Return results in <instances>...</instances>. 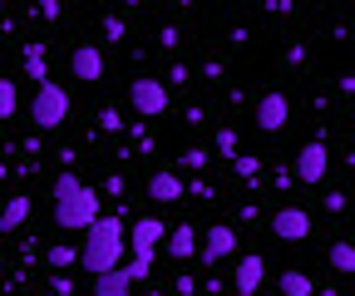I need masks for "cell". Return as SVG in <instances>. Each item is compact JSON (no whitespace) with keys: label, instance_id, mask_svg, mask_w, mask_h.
Instances as JSON below:
<instances>
[{"label":"cell","instance_id":"6da1fadb","mask_svg":"<svg viewBox=\"0 0 355 296\" xmlns=\"http://www.w3.org/2000/svg\"><path fill=\"white\" fill-rule=\"evenodd\" d=\"M55 223L69 232H89L99 223V193L89 183H79L74 173H60L55 178Z\"/></svg>","mask_w":355,"mask_h":296},{"label":"cell","instance_id":"7a4b0ae2","mask_svg":"<svg viewBox=\"0 0 355 296\" xmlns=\"http://www.w3.org/2000/svg\"><path fill=\"white\" fill-rule=\"evenodd\" d=\"M119 257H123V223L119 218H99L94 227H89L84 247H79V267L89 277H104V272L119 267Z\"/></svg>","mask_w":355,"mask_h":296},{"label":"cell","instance_id":"3957f363","mask_svg":"<svg viewBox=\"0 0 355 296\" xmlns=\"http://www.w3.org/2000/svg\"><path fill=\"white\" fill-rule=\"evenodd\" d=\"M30 119L40 123V129H60V123L69 119V89H60L55 79L35 84V99H30Z\"/></svg>","mask_w":355,"mask_h":296},{"label":"cell","instance_id":"277c9868","mask_svg":"<svg viewBox=\"0 0 355 296\" xmlns=\"http://www.w3.org/2000/svg\"><path fill=\"white\" fill-rule=\"evenodd\" d=\"M128 104L139 109V119L168 114V84H163V79H133V84H128Z\"/></svg>","mask_w":355,"mask_h":296},{"label":"cell","instance_id":"5b68a950","mask_svg":"<svg viewBox=\"0 0 355 296\" xmlns=\"http://www.w3.org/2000/svg\"><path fill=\"white\" fill-rule=\"evenodd\" d=\"M286 119H291V99H286L282 89H272V94L257 99V129H261V134H282Z\"/></svg>","mask_w":355,"mask_h":296},{"label":"cell","instance_id":"8992f818","mask_svg":"<svg viewBox=\"0 0 355 296\" xmlns=\"http://www.w3.org/2000/svg\"><path fill=\"white\" fill-rule=\"evenodd\" d=\"M237 227H227V223H217V227H207V237L198 242V252H202V262H222V257H237Z\"/></svg>","mask_w":355,"mask_h":296},{"label":"cell","instance_id":"52a82bcc","mask_svg":"<svg viewBox=\"0 0 355 296\" xmlns=\"http://www.w3.org/2000/svg\"><path fill=\"white\" fill-rule=\"evenodd\" d=\"M326 168H331L326 143H306V148L296 153V183H321V178H326Z\"/></svg>","mask_w":355,"mask_h":296},{"label":"cell","instance_id":"ba28073f","mask_svg":"<svg viewBox=\"0 0 355 296\" xmlns=\"http://www.w3.org/2000/svg\"><path fill=\"white\" fill-rule=\"evenodd\" d=\"M272 232L282 242H306L311 237V213H306V207H282V213L272 218Z\"/></svg>","mask_w":355,"mask_h":296},{"label":"cell","instance_id":"9c48e42d","mask_svg":"<svg viewBox=\"0 0 355 296\" xmlns=\"http://www.w3.org/2000/svg\"><path fill=\"white\" fill-rule=\"evenodd\" d=\"M232 281H237V291H242V296H257V291H261V281H266V262L257 257V252H247V257H237Z\"/></svg>","mask_w":355,"mask_h":296},{"label":"cell","instance_id":"30bf717a","mask_svg":"<svg viewBox=\"0 0 355 296\" xmlns=\"http://www.w3.org/2000/svg\"><path fill=\"white\" fill-rule=\"evenodd\" d=\"M69 69H74V79H84V84H99V79H104V55H99V45H79V50L69 55Z\"/></svg>","mask_w":355,"mask_h":296},{"label":"cell","instance_id":"8fae6325","mask_svg":"<svg viewBox=\"0 0 355 296\" xmlns=\"http://www.w3.org/2000/svg\"><path fill=\"white\" fill-rule=\"evenodd\" d=\"M148 198H153V202H178V198H188L183 173H173V168H158V173L148 178Z\"/></svg>","mask_w":355,"mask_h":296},{"label":"cell","instance_id":"7c38bea8","mask_svg":"<svg viewBox=\"0 0 355 296\" xmlns=\"http://www.w3.org/2000/svg\"><path fill=\"white\" fill-rule=\"evenodd\" d=\"M168 237V257L173 262H183V257H193V252H198V232L188 227V223H178L173 232H163Z\"/></svg>","mask_w":355,"mask_h":296},{"label":"cell","instance_id":"4fadbf2b","mask_svg":"<svg viewBox=\"0 0 355 296\" xmlns=\"http://www.w3.org/2000/svg\"><path fill=\"white\" fill-rule=\"evenodd\" d=\"M163 223L158 218H139V223H133V247H144V252H158V242H163Z\"/></svg>","mask_w":355,"mask_h":296},{"label":"cell","instance_id":"5bb4252c","mask_svg":"<svg viewBox=\"0 0 355 296\" xmlns=\"http://www.w3.org/2000/svg\"><path fill=\"white\" fill-rule=\"evenodd\" d=\"M25 218H30V198L20 193V198H10L6 207H0V232H20Z\"/></svg>","mask_w":355,"mask_h":296},{"label":"cell","instance_id":"9a60e30c","mask_svg":"<svg viewBox=\"0 0 355 296\" xmlns=\"http://www.w3.org/2000/svg\"><path fill=\"white\" fill-rule=\"evenodd\" d=\"M94 296H133V286H128V277L114 267V272H104V277H94Z\"/></svg>","mask_w":355,"mask_h":296},{"label":"cell","instance_id":"2e32d148","mask_svg":"<svg viewBox=\"0 0 355 296\" xmlns=\"http://www.w3.org/2000/svg\"><path fill=\"white\" fill-rule=\"evenodd\" d=\"M119 272L128 277V286H139V281H144V277L153 272V252H144V247H133V262H128V267H119Z\"/></svg>","mask_w":355,"mask_h":296},{"label":"cell","instance_id":"e0dca14e","mask_svg":"<svg viewBox=\"0 0 355 296\" xmlns=\"http://www.w3.org/2000/svg\"><path fill=\"white\" fill-rule=\"evenodd\" d=\"M331 272H336V277H350V272H355V242L340 237V242L331 247Z\"/></svg>","mask_w":355,"mask_h":296},{"label":"cell","instance_id":"ac0fdd59","mask_svg":"<svg viewBox=\"0 0 355 296\" xmlns=\"http://www.w3.org/2000/svg\"><path fill=\"white\" fill-rule=\"evenodd\" d=\"M282 291H286V296H316V281L291 267V272H282Z\"/></svg>","mask_w":355,"mask_h":296},{"label":"cell","instance_id":"d6986e66","mask_svg":"<svg viewBox=\"0 0 355 296\" xmlns=\"http://www.w3.org/2000/svg\"><path fill=\"white\" fill-rule=\"evenodd\" d=\"M25 74H30L35 84L50 79V74H44V45H25Z\"/></svg>","mask_w":355,"mask_h":296},{"label":"cell","instance_id":"ffe728a7","mask_svg":"<svg viewBox=\"0 0 355 296\" xmlns=\"http://www.w3.org/2000/svg\"><path fill=\"white\" fill-rule=\"evenodd\" d=\"M20 109V89H15V79H0V119H15Z\"/></svg>","mask_w":355,"mask_h":296},{"label":"cell","instance_id":"44dd1931","mask_svg":"<svg viewBox=\"0 0 355 296\" xmlns=\"http://www.w3.org/2000/svg\"><path fill=\"white\" fill-rule=\"evenodd\" d=\"M207 163H212L207 148H183V158H178V168H188V173H202ZM178 168H173V173H178Z\"/></svg>","mask_w":355,"mask_h":296},{"label":"cell","instance_id":"7402d4cb","mask_svg":"<svg viewBox=\"0 0 355 296\" xmlns=\"http://www.w3.org/2000/svg\"><path fill=\"white\" fill-rule=\"evenodd\" d=\"M69 262H79V252H74V247H64V242H55V247H50V267H55V277H60Z\"/></svg>","mask_w":355,"mask_h":296},{"label":"cell","instance_id":"603a6c76","mask_svg":"<svg viewBox=\"0 0 355 296\" xmlns=\"http://www.w3.org/2000/svg\"><path fill=\"white\" fill-rule=\"evenodd\" d=\"M217 153L222 158H237V134L232 129H217Z\"/></svg>","mask_w":355,"mask_h":296},{"label":"cell","instance_id":"cb8c5ba5","mask_svg":"<svg viewBox=\"0 0 355 296\" xmlns=\"http://www.w3.org/2000/svg\"><path fill=\"white\" fill-rule=\"evenodd\" d=\"M232 168H237V178H247V183H252V178L261 173V163H257V158H242V153L232 158Z\"/></svg>","mask_w":355,"mask_h":296},{"label":"cell","instance_id":"d4e9b609","mask_svg":"<svg viewBox=\"0 0 355 296\" xmlns=\"http://www.w3.org/2000/svg\"><path fill=\"white\" fill-rule=\"evenodd\" d=\"M123 35H128L123 15H104V40H123Z\"/></svg>","mask_w":355,"mask_h":296},{"label":"cell","instance_id":"484cf974","mask_svg":"<svg viewBox=\"0 0 355 296\" xmlns=\"http://www.w3.org/2000/svg\"><path fill=\"white\" fill-rule=\"evenodd\" d=\"M69 291H74L69 277H50V296H69Z\"/></svg>","mask_w":355,"mask_h":296},{"label":"cell","instance_id":"4316f807","mask_svg":"<svg viewBox=\"0 0 355 296\" xmlns=\"http://www.w3.org/2000/svg\"><path fill=\"white\" fill-rule=\"evenodd\" d=\"M158 45H163V50H173V45H178V30H173V25H163V30H158Z\"/></svg>","mask_w":355,"mask_h":296},{"label":"cell","instance_id":"83f0119b","mask_svg":"<svg viewBox=\"0 0 355 296\" xmlns=\"http://www.w3.org/2000/svg\"><path fill=\"white\" fill-rule=\"evenodd\" d=\"M119 123H123V119H119L114 109H104V114H99V129H109V134H114V129H119Z\"/></svg>","mask_w":355,"mask_h":296},{"label":"cell","instance_id":"f1b7e54d","mask_svg":"<svg viewBox=\"0 0 355 296\" xmlns=\"http://www.w3.org/2000/svg\"><path fill=\"white\" fill-rule=\"evenodd\" d=\"M321 202H326V213H340V207H345V193H326Z\"/></svg>","mask_w":355,"mask_h":296},{"label":"cell","instance_id":"f546056e","mask_svg":"<svg viewBox=\"0 0 355 296\" xmlns=\"http://www.w3.org/2000/svg\"><path fill=\"white\" fill-rule=\"evenodd\" d=\"M6 173H10V168H6V158H0V183H6Z\"/></svg>","mask_w":355,"mask_h":296},{"label":"cell","instance_id":"4dcf8cb0","mask_svg":"<svg viewBox=\"0 0 355 296\" xmlns=\"http://www.w3.org/2000/svg\"><path fill=\"white\" fill-rule=\"evenodd\" d=\"M40 296H50V291H40Z\"/></svg>","mask_w":355,"mask_h":296},{"label":"cell","instance_id":"1f68e13d","mask_svg":"<svg viewBox=\"0 0 355 296\" xmlns=\"http://www.w3.org/2000/svg\"><path fill=\"white\" fill-rule=\"evenodd\" d=\"M232 296H242V291H232Z\"/></svg>","mask_w":355,"mask_h":296}]
</instances>
